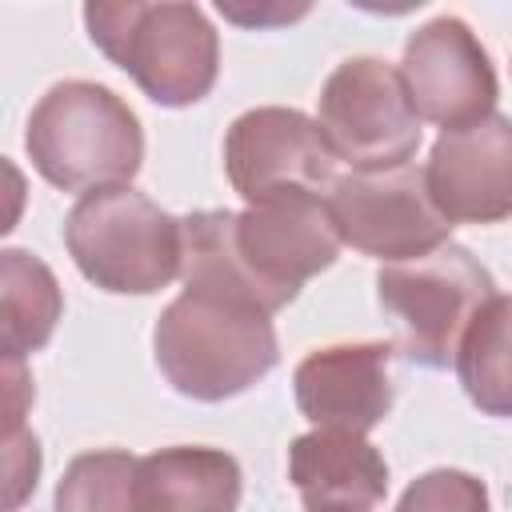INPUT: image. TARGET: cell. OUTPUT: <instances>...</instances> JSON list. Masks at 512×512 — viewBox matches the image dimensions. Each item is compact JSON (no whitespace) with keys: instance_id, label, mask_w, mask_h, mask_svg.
<instances>
[{"instance_id":"ac0fdd59","label":"cell","mask_w":512,"mask_h":512,"mask_svg":"<svg viewBox=\"0 0 512 512\" xmlns=\"http://www.w3.org/2000/svg\"><path fill=\"white\" fill-rule=\"evenodd\" d=\"M56 512H144L140 460L128 452H84L56 488Z\"/></svg>"},{"instance_id":"d6986e66","label":"cell","mask_w":512,"mask_h":512,"mask_svg":"<svg viewBox=\"0 0 512 512\" xmlns=\"http://www.w3.org/2000/svg\"><path fill=\"white\" fill-rule=\"evenodd\" d=\"M396 512H488V492L468 472L436 468L400 496Z\"/></svg>"},{"instance_id":"277c9868","label":"cell","mask_w":512,"mask_h":512,"mask_svg":"<svg viewBox=\"0 0 512 512\" xmlns=\"http://www.w3.org/2000/svg\"><path fill=\"white\" fill-rule=\"evenodd\" d=\"M84 20L156 104H196L216 80V32L192 4H88Z\"/></svg>"},{"instance_id":"4fadbf2b","label":"cell","mask_w":512,"mask_h":512,"mask_svg":"<svg viewBox=\"0 0 512 512\" xmlns=\"http://www.w3.org/2000/svg\"><path fill=\"white\" fill-rule=\"evenodd\" d=\"M288 476L312 512H364L388 492V464L348 428H316L288 452Z\"/></svg>"},{"instance_id":"e0dca14e","label":"cell","mask_w":512,"mask_h":512,"mask_svg":"<svg viewBox=\"0 0 512 512\" xmlns=\"http://www.w3.org/2000/svg\"><path fill=\"white\" fill-rule=\"evenodd\" d=\"M0 296H4V356L20 360L24 352L40 348L56 320H60V288L52 280V272L20 252V248H8L4 252V264H0Z\"/></svg>"},{"instance_id":"30bf717a","label":"cell","mask_w":512,"mask_h":512,"mask_svg":"<svg viewBox=\"0 0 512 512\" xmlns=\"http://www.w3.org/2000/svg\"><path fill=\"white\" fill-rule=\"evenodd\" d=\"M424 184L452 224H496L512 216V120L484 116L480 124L444 132L432 144Z\"/></svg>"},{"instance_id":"8fae6325","label":"cell","mask_w":512,"mask_h":512,"mask_svg":"<svg viewBox=\"0 0 512 512\" xmlns=\"http://www.w3.org/2000/svg\"><path fill=\"white\" fill-rule=\"evenodd\" d=\"M236 244L272 288L296 296L308 276L336 260L340 236L324 196H280L236 216Z\"/></svg>"},{"instance_id":"9c48e42d","label":"cell","mask_w":512,"mask_h":512,"mask_svg":"<svg viewBox=\"0 0 512 512\" xmlns=\"http://www.w3.org/2000/svg\"><path fill=\"white\" fill-rule=\"evenodd\" d=\"M400 80L416 116L440 124L444 132L480 124L496 104L492 64L468 24L456 16H440L408 40Z\"/></svg>"},{"instance_id":"2e32d148","label":"cell","mask_w":512,"mask_h":512,"mask_svg":"<svg viewBox=\"0 0 512 512\" xmlns=\"http://www.w3.org/2000/svg\"><path fill=\"white\" fill-rule=\"evenodd\" d=\"M456 372L472 404L488 416H512V296H492L468 324Z\"/></svg>"},{"instance_id":"44dd1931","label":"cell","mask_w":512,"mask_h":512,"mask_svg":"<svg viewBox=\"0 0 512 512\" xmlns=\"http://www.w3.org/2000/svg\"><path fill=\"white\" fill-rule=\"evenodd\" d=\"M220 12L228 16V20H236V24H280V20H296V16H304L308 8L300 4V8H280V12H264V8H236V4H220Z\"/></svg>"},{"instance_id":"8992f818","label":"cell","mask_w":512,"mask_h":512,"mask_svg":"<svg viewBox=\"0 0 512 512\" xmlns=\"http://www.w3.org/2000/svg\"><path fill=\"white\" fill-rule=\"evenodd\" d=\"M316 124L336 160H348L356 172L400 168L420 144V116L400 72L372 56L344 60L324 80Z\"/></svg>"},{"instance_id":"3957f363","label":"cell","mask_w":512,"mask_h":512,"mask_svg":"<svg viewBox=\"0 0 512 512\" xmlns=\"http://www.w3.org/2000/svg\"><path fill=\"white\" fill-rule=\"evenodd\" d=\"M76 268L108 292H156L184 260V228L148 196L116 184L76 200L64 224Z\"/></svg>"},{"instance_id":"9a60e30c","label":"cell","mask_w":512,"mask_h":512,"mask_svg":"<svg viewBox=\"0 0 512 512\" xmlns=\"http://www.w3.org/2000/svg\"><path fill=\"white\" fill-rule=\"evenodd\" d=\"M144 512H236L240 468L216 448H160L140 460Z\"/></svg>"},{"instance_id":"5bb4252c","label":"cell","mask_w":512,"mask_h":512,"mask_svg":"<svg viewBox=\"0 0 512 512\" xmlns=\"http://www.w3.org/2000/svg\"><path fill=\"white\" fill-rule=\"evenodd\" d=\"M180 228H184V260H180L184 292L252 308L260 316H272L292 300L244 260L236 244V212H196L184 216Z\"/></svg>"},{"instance_id":"ffe728a7","label":"cell","mask_w":512,"mask_h":512,"mask_svg":"<svg viewBox=\"0 0 512 512\" xmlns=\"http://www.w3.org/2000/svg\"><path fill=\"white\" fill-rule=\"evenodd\" d=\"M36 472H40V448L36 436L16 428L4 432V508H20L24 492L36 488Z\"/></svg>"},{"instance_id":"5b68a950","label":"cell","mask_w":512,"mask_h":512,"mask_svg":"<svg viewBox=\"0 0 512 512\" xmlns=\"http://www.w3.org/2000/svg\"><path fill=\"white\" fill-rule=\"evenodd\" d=\"M376 296L400 324V352L424 368H444L496 284L468 248L444 244L420 260L380 268Z\"/></svg>"},{"instance_id":"52a82bcc","label":"cell","mask_w":512,"mask_h":512,"mask_svg":"<svg viewBox=\"0 0 512 512\" xmlns=\"http://www.w3.org/2000/svg\"><path fill=\"white\" fill-rule=\"evenodd\" d=\"M328 216L344 244L396 264L444 248L452 232V220L428 196L424 168L412 164L336 180L328 192Z\"/></svg>"},{"instance_id":"6da1fadb","label":"cell","mask_w":512,"mask_h":512,"mask_svg":"<svg viewBox=\"0 0 512 512\" xmlns=\"http://www.w3.org/2000/svg\"><path fill=\"white\" fill-rule=\"evenodd\" d=\"M28 152L48 184L64 192H96L136 176L144 136L120 96L88 80H64L36 104L28 120Z\"/></svg>"},{"instance_id":"7c38bea8","label":"cell","mask_w":512,"mask_h":512,"mask_svg":"<svg viewBox=\"0 0 512 512\" xmlns=\"http://www.w3.org/2000/svg\"><path fill=\"white\" fill-rule=\"evenodd\" d=\"M388 344L316 348L296 368V404L316 428L368 432L392 408Z\"/></svg>"},{"instance_id":"ba28073f","label":"cell","mask_w":512,"mask_h":512,"mask_svg":"<svg viewBox=\"0 0 512 512\" xmlns=\"http://www.w3.org/2000/svg\"><path fill=\"white\" fill-rule=\"evenodd\" d=\"M224 164L232 188L248 204L280 196H324L336 188V152L320 124L296 108H252L224 140Z\"/></svg>"},{"instance_id":"7a4b0ae2","label":"cell","mask_w":512,"mask_h":512,"mask_svg":"<svg viewBox=\"0 0 512 512\" xmlns=\"http://www.w3.org/2000/svg\"><path fill=\"white\" fill-rule=\"evenodd\" d=\"M156 364L176 392L224 400L276 364V332L252 308L184 292L156 324Z\"/></svg>"}]
</instances>
